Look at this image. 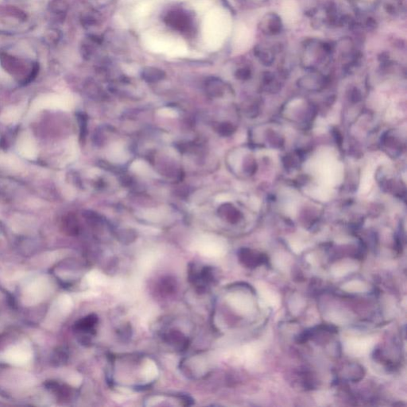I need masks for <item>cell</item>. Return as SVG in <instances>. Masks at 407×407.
<instances>
[{"label": "cell", "instance_id": "cell-4", "mask_svg": "<svg viewBox=\"0 0 407 407\" xmlns=\"http://www.w3.org/2000/svg\"><path fill=\"white\" fill-rule=\"evenodd\" d=\"M45 387L57 396L59 401H70L73 396V391L72 388L65 384H60L56 381H49L45 384Z\"/></svg>", "mask_w": 407, "mask_h": 407}, {"label": "cell", "instance_id": "cell-9", "mask_svg": "<svg viewBox=\"0 0 407 407\" xmlns=\"http://www.w3.org/2000/svg\"><path fill=\"white\" fill-rule=\"evenodd\" d=\"M206 92L211 97H220L224 93L222 82L216 78H211L206 81Z\"/></svg>", "mask_w": 407, "mask_h": 407}, {"label": "cell", "instance_id": "cell-7", "mask_svg": "<svg viewBox=\"0 0 407 407\" xmlns=\"http://www.w3.org/2000/svg\"><path fill=\"white\" fill-rule=\"evenodd\" d=\"M218 213L228 222L236 224L240 219V213L230 204H224L219 208Z\"/></svg>", "mask_w": 407, "mask_h": 407}, {"label": "cell", "instance_id": "cell-11", "mask_svg": "<svg viewBox=\"0 0 407 407\" xmlns=\"http://www.w3.org/2000/svg\"><path fill=\"white\" fill-rule=\"evenodd\" d=\"M117 240H119L123 244H131L135 241L137 236L135 231L129 228H122L115 232Z\"/></svg>", "mask_w": 407, "mask_h": 407}, {"label": "cell", "instance_id": "cell-2", "mask_svg": "<svg viewBox=\"0 0 407 407\" xmlns=\"http://www.w3.org/2000/svg\"><path fill=\"white\" fill-rule=\"evenodd\" d=\"M239 260L243 265L248 268H254L267 263V257L262 254H256L248 248H242L238 253Z\"/></svg>", "mask_w": 407, "mask_h": 407}, {"label": "cell", "instance_id": "cell-13", "mask_svg": "<svg viewBox=\"0 0 407 407\" xmlns=\"http://www.w3.org/2000/svg\"><path fill=\"white\" fill-rule=\"evenodd\" d=\"M216 131L222 136H229L235 131V128L231 123H222L218 125Z\"/></svg>", "mask_w": 407, "mask_h": 407}, {"label": "cell", "instance_id": "cell-8", "mask_svg": "<svg viewBox=\"0 0 407 407\" xmlns=\"http://www.w3.org/2000/svg\"><path fill=\"white\" fill-rule=\"evenodd\" d=\"M142 79L148 83H155L163 80L166 73L162 69L154 67H146L141 73Z\"/></svg>", "mask_w": 407, "mask_h": 407}, {"label": "cell", "instance_id": "cell-1", "mask_svg": "<svg viewBox=\"0 0 407 407\" xmlns=\"http://www.w3.org/2000/svg\"><path fill=\"white\" fill-rule=\"evenodd\" d=\"M188 279L198 294H205L212 285L216 283V275L212 267H198L196 263H190L188 269Z\"/></svg>", "mask_w": 407, "mask_h": 407}, {"label": "cell", "instance_id": "cell-5", "mask_svg": "<svg viewBox=\"0 0 407 407\" xmlns=\"http://www.w3.org/2000/svg\"><path fill=\"white\" fill-rule=\"evenodd\" d=\"M98 323V317L96 314H89L81 318L75 323L74 330L77 333L90 334L95 333L96 325Z\"/></svg>", "mask_w": 407, "mask_h": 407}, {"label": "cell", "instance_id": "cell-6", "mask_svg": "<svg viewBox=\"0 0 407 407\" xmlns=\"http://www.w3.org/2000/svg\"><path fill=\"white\" fill-rule=\"evenodd\" d=\"M177 283L174 278L166 276L162 278L158 284V291L162 296H170L177 291Z\"/></svg>", "mask_w": 407, "mask_h": 407}, {"label": "cell", "instance_id": "cell-12", "mask_svg": "<svg viewBox=\"0 0 407 407\" xmlns=\"http://www.w3.org/2000/svg\"><path fill=\"white\" fill-rule=\"evenodd\" d=\"M68 355L66 351L64 349H58L53 353L52 362L56 366H60V365H64L68 361Z\"/></svg>", "mask_w": 407, "mask_h": 407}, {"label": "cell", "instance_id": "cell-3", "mask_svg": "<svg viewBox=\"0 0 407 407\" xmlns=\"http://www.w3.org/2000/svg\"><path fill=\"white\" fill-rule=\"evenodd\" d=\"M162 340L166 344L173 346L177 350H185L189 345V341L183 333L179 330H170L162 334Z\"/></svg>", "mask_w": 407, "mask_h": 407}, {"label": "cell", "instance_id": "cell-10", "mask_svg": "<svg viewBox=\"0 0 407 407\" xmlns=\"http://www.w3.org/2000/svg\"><path fill=\"white\" fill-rule=\"evenodd\" d=\"M188 19L187 16L181 14V12H174L170 14L169 21L170 25H174L177 29H184L189 24Z\"/></svg>", "mask_w": 407, "mask_h": 407}]
</instances>
